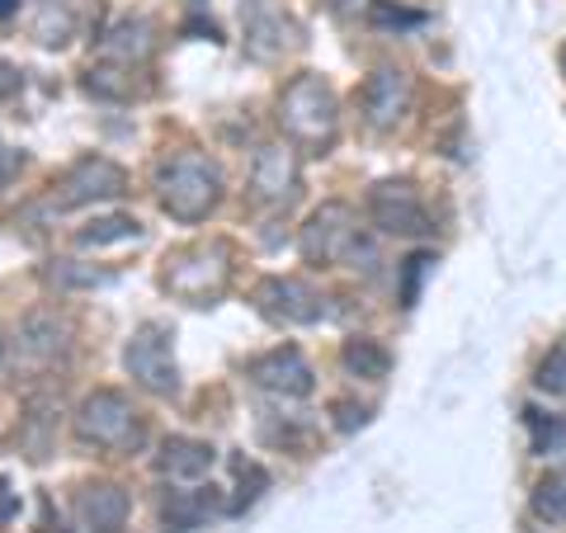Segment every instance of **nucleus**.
Returning a JSON list of instances; mask_svg holds the SVG:
<instances>
[{
    "mask_svg": "<svg viewBox=\"0 0 566 533\" xmlns=\"http://www.w3.org/2000/svg\"><path fill=\"white\" fill-rule=\"evenodd\" d=\"M251 373H255L264 387H274V393H293V397L312 393V368L303 364V354H297V349H274V354H264V359L251 364Z\"/></svg>",
    "mask_w": 566,
    "mask_h": 533,
    "instance_id": "423d86ee",
    "label": "nucleus"
},
{
    "mask_svg": "<svg viewBox=\"0 0 566 533\" xmlns=\"http://www.w3.org/2000/svg\"><path fill=\"white\" fill-rule=\"evenodd\" d=\"M6 10H10V0H0V14H6Z\"/></svg>",
    "mask_w": 566,
    "mask_h": 533,
    "instance_id": "2eb2a0df",
    "label": "nucleus"
},
{
    "mask_svg": "<svg viewBox=\"0 0 566 533\" xmlns=\"http://www.w3.org/2000/svg\"><path fill=\"white\" fill-rule=\"evenodd\" d=\"M81 435L95 439V443H128V439H137V420L118 393H99V397L85 401Z\"/></svg>",
    "mask_w": 566,
    "mask_h": 533,
    "instance_id": "7ed1b4c3",
    "label": "nucleus"
},
{
    "mask_svg": "<svg viewBox=\"0 0 566 533\" xmlns=\"http://www.w3.org/2000/svg\"><path fill=\"white\" fill-rule=\"evenodd\" d=\"M161 468L170 477H203L212 468V449H208V443H193V439H170Z\"/></svg>",
    "mask_w": 566,
    "mask_h": 533,
    "instance_id": "6e6552de",
    "label": "nucleus"
},
{
    "mask_svg": "<svg viewBox=\"0 0 566 533\" xmlns=\"http://www.w3.org/2000/svg\"><path fill=\"white\" fill-rule=\"evenodd\" d=\"M345 364L359 373V378H382V373H387V349H378L374 341H359V345H349Z\"/></svg>",
    "mask_w": 566,
    "mask_h": 533,
    "instance_id": "9b49d317",
    "label": "nucleus"
},
{
    "mask_svg": "<svg viewBox=\"0 0 566 533\" xmlns=\"http://www.w3.org/2000/svg\"><path fill=\"white\" fill-rule=\"evenodd\" d=\"M128 368L151 387V393H170V387H175L170 345H166V335L156 331V326H147V331H142L137 341H133V349H128Z\"/></svg>",
    "mask_w": 566,
    "mask_h": 533,
    "instance_id": "20e7f679",
    "label": "nucleus"
},
{
    "mask_svg": "<svg viewBox=\"0 0 566 533\" xmlns=\"http://www.w3.org/2000/svg\"><path fill=\"white\" fill-rule=\"evenodd\" d=\"M368 212L382 232H401V237H420L430 232V218H424V203L416 199L411 185H378L374 199H368Z\"/></svg>",
    "mask_w": 566,
    "mask_h": 533,
    "instance_id": "f03ea898",
    "label": "nucleus"
},
{
    "mask_svg": "<svg viewBox=\"0 0 566 533\" xmlns=\"http://www.w3.org/2000/svg\"><path fill=\"white\" fill-rule=\"evenodd\" d=\"M406 100H411V85H406L401 71H378L374 81H368L364 91V109H368V123H378V128H387V123H397Z\"/></svg>",
    "mask_w": 566,
    "mask_h": 533,
    "instance_id": "0eeeda50",
    "label": "nucleus"
},
{
    "mask_svg": "<svg viewBox=\"0 0 566 533\" xmlns=\"http://www.w3.org/2000/svg\"><path fill=\"white\" fill-rule=\"evenodd\" d=\"M166 208L175 212V218H199V212H208V203L218 199V175H212L203 161H193V156H185V161H175L166 170Z\"/></svg>",
    "mask_w": 566,
    "mask_h": 533,
    "instance_id": "f257e3e1",
    "label": "nucleus"
},
{
    "mask_svg": "<svg viewBox=\"0 0 566 533\" xmlns=\"http://www.w3.org/2000/svg\"><path fill=\"white\" fill-rule=\"evenodd\" d=\"M534 510L543 514L547 524H566V482H562V477H547V482H538Z\"/></svg>",
    "mask_w": 566,
    "mask_h": 533,
    "instance_id": "9d476101",
    "label": "nucleus"
},
{
    "mask_svg": "<svg viewBox=\"0 0 566 533\" xmlns=\"http://www.w3.org/2000/svg\"><path fill=\"white\" fill-rule=\"evenodd\" d=\"M538 387L543 393H566V349L547 354V364L538 368Z\"/></svg>",
    "mask_w": 566,
    "mask_h": 533,
    "instance_id": "f8f14e48",
    "label": "nucleus"
},
{
    "mask_svg": "<svg viewBox=\"0 0 566 533\" xmlns=\"http://www.w3.org/2000/svg\"><path fill=\"white\" fill-rule=\"evenodd\" d=\"M6 170H10V156H6V147H0V180H6Z\"/></svg>",
    "mask_w": 566,
    "mask_h": 533,
    "instance_id": "4468645a",
    "label": "nucleus"
},
{
    "mask_svg": "<svg viewBox=\"0 0 566 533\" xmlns=\"http://www.w3.org/2000/svg\"><path fill=\"white\" fill-rule=\"evenodd\" d=\"M114 194H123V170L118 166H109V161H81L62 180L57 203L71 208V203H85V199H114Z\"/></svg>",
    "mask_w": 566,
    "mask_h": 533,
    "instance_id": "39448f33",
    "label": "nucleus"
},
{
    "mask_svg": "<svg viewBox=\"0 0 566 533\" xmlns=\"http://www.w3.org/2000/svg\"><path fill=\"white\" fill-rule=\"evenodd\" d=\"M123 510H128V501L114 491V487H99V491H85V520H91L99 533H109L123 524Z\"/></svg>",
    "mask_w": 566,
    "mask_h": 533,
    "instance_id": "1a4fd4ad",
    "label": "nucleus"
},
{
    "mask_svg": "<svg viewBox=\"0 0 566 533\" xmlns=\"http://www.w3.org/2000/svg\"><path fill=\"white\" fill-rule=\"evenodd\" d=\"M14 510H20V495L10 491V482H0V524H6Z\"/></svg>",
    "mask_w": 566,
    "mask_h": 533,
    "instance_id": "ddd939ff",
    "label": "nucleus"
}]
</instances>
